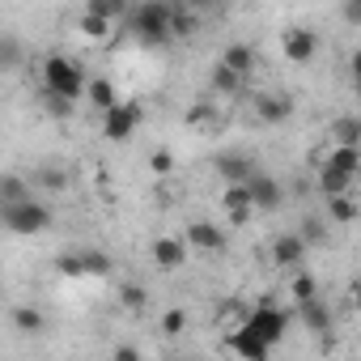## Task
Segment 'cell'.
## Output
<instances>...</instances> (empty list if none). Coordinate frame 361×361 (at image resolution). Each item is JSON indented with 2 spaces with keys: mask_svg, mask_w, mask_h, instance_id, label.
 Here are the masks:
<instances>
[{
  "mask_svg": "<svg viewBox=\"0 0 361 361\" xmlns=\"http://www.w3.org/2000/svg\"><path fill=\"white\" fill-rule=\"evenodd\" d=\"M348 68H353V81H361V47L353 51V60H348Z\"/></svg>",
  "mask_w": 361,
  "mask_h": 361,
  "instance_id": "cell-38",
  "label": "cell"
},
{
  "mask_svg": "<svg viewBox=\"0 0 361 361\" xmlns=\"http://www.w3.org/2000/svg\"><path fill=\"white\" fill-rule=\"evenodd\" d=\"M178 9L174 0H140V5L128 13V30L140 47H161L178 35Z\"/></svg>",
  "mask_w": 361,
  "mask_h": 361,
  "instance_id": "cell-1",
  "label": "cell"
},
{
  "mask_svg": "<svg viewBox=\"0 0 361 361\" xmlns=\"http://www.w3.org/2000/svg\"><path fill=\"white\" fill-rule=\"evenodd\" d=\"M183 238H188L192 251H209V255H217V251L230 247V238H226V230H221L217 221H192V226L183 230Z\"/></svg>",
  "mask_w": 361,
  "mask_h": 361,
  "instance_id": "cell-11",
  "label": "cell"
},
{
  "mask_svg": "<svg viewBox=\"0 0 361 361\" xmlns=\"http://www.w3.org/2000/svg\"><path fill=\"white\" fill-rule=\"evenodd\" d=\"M188 238H153V264L161 268V272H174V268H183L188 264Z\"/></svg>",
  "mask_w": 361,
  "mask_h": 361,
  "instance_id": "cell-14",
  "label": "cell"
},
{
  "mask_svg": "<svg viewBox=\"0 0 361 361\" xmlns=\"http://www.w3.org/2000/svg\"><path fill=\"white\" fill-rule=\"evenodd\" d=\"M111 361H145V353H140V348H136V344H119V348H115V357H111Z\"/></svg>",
  "mask_w": 361,
  "mask_h": 361,
  "instance_id": "cell-34",
  "label": "cell"
},
{
  "mask_svg": "<svg viewBox=\"0 0 361 361\" xmlns=\"http://www.w3.org/2000/svg\"><path fill=\"white\" fill-rule=\"evenodd\" d=\"M289 293H293V302H298V306H302V302H314V298H319V281H314L310 272H293Z\"/></svg>",
  "mask_w": 361,
  "mask_h": 361,
  "instance_id": "cell-25",
  "label": "cell"
},
{
  "mask_svg": "<svg viewBox=\"0 0 361 361\" xmlns=\"http://www.w3.org/2000/svg\"><path fill=\"white\" fill-rule=\"evenodd\" d=\"M217 64H226L230 73H238V77L247 81V77H251V68H255V51H251V47H243V43H234V47H226V51H221V60H217Z\"/></svg>",
  "mask_w": 361,
  "mask_h": 361,
  "instance_id": "cell-20",
  "label": "cell"
},
{
  "mask_svg": "<svg viewBox=\"0 0 361 361\" xmlns=\"http://www.w3.org/2000/svg\"><path fill=\"white\" fill-rule=\"evenodd\" d=\"M353 306H357V310H361V281H357V285H353Z\"/></svg>",
  "mask_w": 361,
  "mask_h": 361,
  "instance_id": "cell-39",
  "label": "cell"
},
{
  "mask_svg": "<svg viewBox=\"0 0 361 361\" xmlns=\"http://www.w3.org/2000/svg\"><path fill=\"white\" fill-rule=\"evenodd\" d=\"M85 98H90V106H94L98 115H106V111H115V106L123 102L106 77H90V90H85Z\"/></svg>",
  "mask_w": 361,
  "mask_h": 361,
  "instance_id": "cell-18",
  "label": "cell"
},
{
  "mask_svg": "<svg viewBox=\"0 0 361 361\" xmlns=\"http://www.w3.org/2000/svg\"><path fill=\"white\" fill-rule=\"evenodd\" d=\"M331 145L340 149H361V115H340L331 123Z\"/></svg>",
  "mask_w": 361,
  "mask_h": 361,
  "instance_id": "cell-19",
  "label": "cell"
},
{
  "mask_svg": "<svg viewBox=\"0 0 361 361\" xmlns=\"http://www.w3.org/2000/svg\"><path fill=\"white\" fill-rule=\"evenodd\" d=\"M35 183H43L47 192H64V188H68V174H64L60 166H43V170L35 174Z\"/></svg>",
  "mask_w": 361,
  "mask_h": 361,
  "instance_id": "cell-28",
  "label": "cell"
},
{
  "mask_svg": "<svg viewBox=\"0 0 361 361\" xmlns=\"http://www.w3.org/2000/svg\"><path fill=\"white\" fill-rule=\"evenodd\" d=\"M255 119L259 123H285L289 115H293V102L285 98V94H255Z\"/></svg>",
  "mask_w": 361,
  "mask_h": 361,
  "instance_id": "cell-16",
  "label": "cell"
},
{
  "mask_svg": "<svg viewBox=\"0 0 361 361\" xmlns=\"http://www.w3.org/2000/svg\"><path fill=\"white\" fill-rule=\"evenodd\" d=\"M226 348H230V353H234L238 361H268V357H272V348H268V344H264L259 336H251V331H247L243 323H238V327H234V331L226 336Z\"/></svg>",
  "mask_w": 361,
  "mask_h": 361,
  "instance_id": "cell-12",
  "label": "cell"
},
{
  "mask_svg": "<svg viewBox=\"0 0 361 361\" xmlns=\"http://www.w3.org/2000/svg\"><path fill=\"white\" fill-rule=\"evenodd\" d=\"M298 319H302V327H306L310 336H319V340H327V336H331V323H336V314H331V306H327L323 298L302 302V306H298Z\"/></svg>",
  "mask_w": 361,
  "mask_h": 361,
  "instance_id": "cell-13",
  "label": "cell"
},
{
  "mask_svg": "<svg viewBox=\"0 0 361 361\" xmlns=\"http://www.w3.org/2000/svg\"><path fill=\"white\" fill-rule=\"evenodd\" d=\"M327 226H331V221H327L323 213H306L302 226H298V234H302L306 247H327Z\"/></svg>",
  "mask_w": 361,
  "mask_h": 361,
  "instance_id": "cell-22",
  "label": "cell"
},
{
  "mask_svg": "<svg viewBox=\"0 0 361 361\" xmlns=\"http://www.w3.org/2000/svg\"><path fill=\"white\" fill-rule=\"evenodd\" d=\"M119 302H123L128 310H145V302H149V293H145V285H132V281H128V285L119 289Z\"/></svg>",
  "mask_w": 361,
  "mask_h": 361,
  "instance_id": "cell-30",
  "label": "cell"
},
{
  "mask_svg": "<svg viewBox=\"0 0 361 361\" xmlns=\"http://www.w3.org/2000/svg\"><path fill=\"white\" fill-rule=\"evenodd\" d=\"M183 327H188V314H183V310H166V314H161V331H166V336H178Z\"/></svg>",
  "mask_w": 361,
  "mask_h": 361,
  "instance_id": "cell-32",
  "label": "cell"
},
{
  "mask_svg": "<svg viewBox=\"0 0 361 361\" xmlns=\"http://www.w3.org/2000/svg\"><path fill=\"white\" fill-rule=\"evenodd\" d=\"M340 18H344L348 26H361V0H348V5L340 9Z\"/></svg>",
  "mask_w": 361,
  "mask_h": 361,
  "instance_id": "cell-35",
  "label": "cell"
},
{
  "mask_svg": "<svg viewBox=\"0 0 361 361\" xmlns=\"http://www.w3.org/2000/svg\"><path fill=\"white\" fill-rule=\"evenodd\" d=\"M192 123H213V106L204 102V106H192V115H188Z\"/></svg>",
  "mask_w": 361,
  "mask_h": 361,
  "instance_id": "cell-37",
  "label": "cell"
},
{
  "mask_svg": "<svg viewBox=\"0 0 361 361\" xmlns=\"http://www.w3.org/2000/svg\"><path fill=\"white\" fill-rule=\"evenodd\" d=\"M39 90L43 94H51V98H64V102H81L85 98V90H90V77H85V68L73 60V56H47L43 60V68H39Z\"/></svg>",
  "mask_w": 361,
  "mask_h": 361,
  "instance_id": "cell-2",
  "label": "cell"
},
{
  "mask_svg": "<svg viewBox=\"0 0 361 361\" xmlns=\"http://www.w3.org/2000/svg\"><path fill=\"white\" fill-rule=\"evenodd\" d=\"M323 204H327L323 217L336 221V226H348V221H357V213H361V204L353 200V192H348V196H331V200H323Z\"/></svg>",
  "mask_w": 361,
  "mask_h": 361,
  "instance_id": "cell-21",
  "label": "cell"
},
{
  "mask_svg": "<svg viewBox=\"0 0 361 361\" xmlns=\"http://www.w3.org/2000/svg\"><path fill=\"white\" fill-rule=\"evenodd\" d=\"M149 166H153V174H170V170H174V153H170V149H157V153L149 157Z\"/></svg>",
  "mask_w": 361,
  "mask_h": 361,
  "instance_id": "cell-33",
  "label": "cell"
},
{
  "mask_svg": "<svg viewBox=\"0 0 361 361\" xmlns=\"http://www.w3.org/2000/svg\"><path fill=\"white\" fill-rule=\"evenodd\" d=\"M35 200V183H26V178L18 170H9L5 178H0V209H13V204H30Z\"/></svg>",
  "mask_w": 361,
  "mask_h": 361,
  "instance_id": "cell-17",
  "label": "cell"
},
{
  "mask_svg": "<svg viewBox=\"0 0 361 361\" xmlns=\"http://www.w3.org/2000/svg\"><path fill=\"white\" fill-rule=\"evenodd\" d=\"M281 51H285L289 64H310V60L319 56V35H314L310 26H289V30L281 35Z\"/></svg>",
  "mask_w": 361,
  "mask_h": 361,
  "instance_id": "cell-7",
  "label": "cell"
},
{
  "mask_svg": "<svg viewBox=\"0 0 361 361\" xmlns=\"http://www.w3.org/2000/svg\"><path fill=\"white\" fill-rule=\"evenodd\" d=\"M77 26H81L85 39H111V30H115V22H102V18H94V13H85V9H81Z\"/></svg>",
  "mask_w": 361,
  "mask_h": 361,
  "instance_id": "cell-26",
  "label": "cell"
},
{
  "mask_svg": "<svg viewBox=\"0 0 361 361\" xmlns=\"http://www.w3.org/2000/svg\"><path fill=\"white\" fill-rule=\"evenodd\" d=\"M43 106H47L51 115H68V111H73V102H64V98H51V94H43Z\"/></svg>",
  "mask_w": 361,
  "mask_h": 361,
  "instance_id": "cell-36",
  "label": "cell"
},
{
  "mask_svg": "<svg viewBox=\"0 0 361 361\" xmlns=\"http://www.w3.org/2000/svg\"><path fill=\"white\" fill-rule=\"evenodd\" d=\"M0 226H5L13 238H35V234L51 230V209H47L43 200L13 204V209H0Z\"/></svg>",
  "mask_w": 361,
  "mask_h": 361,
  "instance_id": "cell-4",
  "label": "cell"
},
{
  "mask_svg": "<svg viewBox=\"0 0 361 361\" xmlns=\"http://www.w3.org/2000/svg\"><path fill=\"white\" fill-rule=\"evenodd\" d=\"M251 200H255V213H276L281 204H285V183L276 174H268V170H255V178H251Z\"/></svg>",
  "mask_w": 361,
  "mask_h": 361,
  "instance_id": "cell-8",
  "label": "cell"
},
{
  "mask_svg": "<svg viewBox=\"0 0 361 361\" xmlns=\"http://www.w3.org/2000/svg\"><path fill=\"white\" fill-rule=\"evenodd\" d=\"M221 209H226V217H230L234 226H247V221L255 217L251 188H247V183H238V188H226V192H221Z\"/></svg>",
  "mask_w": 361,
  "mask_h": 361,
  "instance_id": "cell-15",
  "label": "cell"
},
{
  "mask_svg": "<svg viewBox=\"0 0 361 361\" xmlns=\"http://www.w3.org/2000/svg\"><path fill=\"white\" fill-rule=\"evenodd\" d=\"M213 170L226 178V188H238V183H251V178H255V161H251L247 153H238V149L217 153V157H213Z\"/></svg>",
  "mask_w": 361,
  "mask_h": 361,
  "instance_id": "cell-9",
  "label": "cell"
},
{
  "mask_svg": "<svg viewBox=\"0 0 361 361\" xmlns=\"http://www.w3.org/2000/svg\"><path fill=\"white\" fill-rule=\"evenodd\" d=\"M243 85H247V81H243L238 73H230L226 64H217V68H213V90H217V94H226V98H238V94H243Z\"/></svg>",
  "mask_w": 361,
  "mask_h": 361,
  "instance_id": "cell-24",
  "label": "cell"
},
{
  "mask_svg": "<svg viewBox=\"0 0 361 361\" xmlns=\"http://www.w3.org/2000/svg\"><path fill=\"white\" fill-rule=\"evenodd\" d=\"M306 243H302V234H276L272 238V247H268V255H272V264L276 268H285V272H298L302 264H306Z\"/></svg>",
  "mask_w": 361,
  "mask_h": 361,
  "instance_id": "cell-10",
  "label": "cell"
},
{
  "mask_svg": "<svg viewBox=\"0 0 361 361\" xmlns=\"http://www.w3.org/2000/svg\"><path fill=\"white\" fill-rule=\"evenodd\" d=\"M243 327H247L251 336H259L268 348H276V344L285 340V331H289V314H285L281 306H272V302H259V306H251V310L243 314Z\"/></svg>",
  "mask_w": 361,
  "mask_h": 361,
  "instance_id": "cell-5",
  "label": "cell"
},
{
  "mask_svg": "<svg viewBox=\"0 0 361 361\" xmlns=\"http://www.w3.org/2000/svg\"><path fill=\"white\" fill-rule=\"evenodd\" d=\"M18 60H22L18 35H0V68H18Z\"/></svg>",
  "mask_w": 361,
  "mask_h": 361,
  "instance_id": "cell-27",
  "label": "cell"
},
{
  "mask_svg": "<svg viewBox=\"0 0 361 361\" xmlns=\"http://www.w3.org/2000/svg\"><path fill=\"white\" fill-rule=\"evenodd\" d=\"M81 259H85V276H106L111 272V255H102V251H81Z\"/></svg>",
  "mask_w": 361,
  "mask_h": 361,
  "instance_id": "cell-29",
  "label": "cell"
},
{
  "mask_svg": "<svg viewBox=\"0 0 361 361\" xmlns=\"http://www.w3.org/2000/svg\"><path fill=\"white\" fill-rule=\"evenodd\" d=\"M357 170H361V149H340V145H331V149L319 157V192H323V200L348 196Z\"/></svg>",
  "mask_w": 361,
  "mask_h": 361,
  "instance_id": "cell-3",
  "label": "cell"
},
{
  "mask_svg": "<svg viewBox=\"0 0 361 361\" xmlns=\"http://www.w3.org/2000/svg\"><path fill=\"white\" fill-rule=\"evenodd\" d=\"M145 123V106L140 102H132V98H123L115 111H106L102 115V136L111 140V145H123V140H132L136 136V128Z\"/></svg>",
  "mask_w": 361,
  "mask_h": 361,
  "instance_id": "cell-6",
  "label": "cell"
},
{
  "mask_svg": "<svg viewBox=\"0 0 361 361\" xmlns=\"http://www.w3.org/2000/svg\"><path fill=\"white\" fill-rule=\"evenodd\" d=\"M56 268H60L64 276H85V259H81V251H68V255H60V259H56Z\"/></svg>",
  "mask_w": 361,
  "mask_h": 361,
  "instance_id": "cell-31",
  "label": "cell"
},
{
  "mask_svg": "<svg viewBox=\"0 0 361 361\" xmlns=\"http://www.w3.org/2000/svg\"><path fill=\"white\" fill-rule=\"evenodd\" d=\"M357 94H361V81H357Z\"/></svg>",
  "mask_w": 361,
  "mask_h": 361,
  "instance_id": "cell-40",
  "label": "cell"
},
{
  "mask_svg": "<svg viewBox=\"0 0 361 361\" xmlns=\"http://www.w3.org/2000/svg\"><path fill=\"white\" fill-rule=\"evenodd\" d=\"M13 327L26 331V336H39V331L47 327V319H43L39 306H13Z\"/></svg>",
  "mask_w": 361,
  "mask_h": 361,
  "instance_id": "cell-23",
  "label": "cell"
}]
</instances>
